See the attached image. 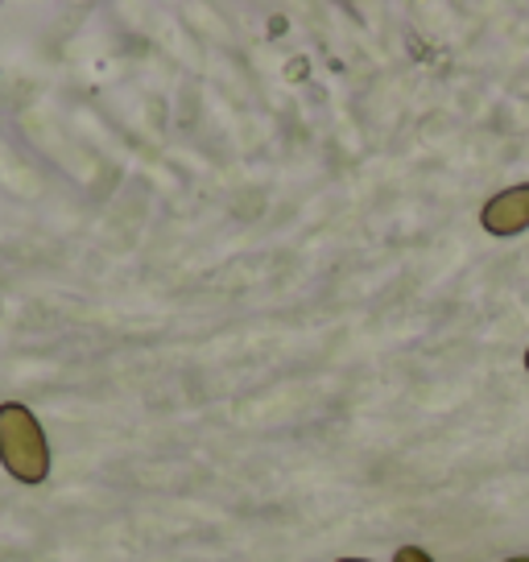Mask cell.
Wrapping results in <instances>:
<instances>
[{
    "label": "cell",
    "instance_id": "obj_3",
    "mask_svg": "<svg viewBox=\"0 0 529 562\" xmlns=\"http://www.w3.org/2000/svg\"><path fill=\"white\" fill-rule=\"evenodd\" d=\"M393 562H435V559H430L426 550H418V546H402V550H397V559H393Z\"/></svg>",
    "mask_w": 529,
    "mask_h": 562
},
{
    "label": "cell",
    "instance_id": "obj_1",
    "mask_svg": "<svg viewBox=\"0 0 529 562\" xmlns=\"http://www.w3.org/2000/svg\"><path fill=\"white\" fill-rule=\"evenodd\" d=\"M0 463L18 484H46L50 480V442L37 418L18 402L0 405Z\"/></svg>",
    "mask_w": 529,
    "mask_h": 562
},
{
    "label": "cell",
    "instance_id": "obj_6",
    "mask_svg": "<svg viewBox=\"0 0 529 562\" xmlns=\"http://www.w3.org/2000/svg\"><path fill=\"white\" fill-rule=\"evenodd\" d=\"M526 369H529V351H526Z\"/></svg>",
    "mask_w": 529,
    "mask_h": 562
},
{
    "label": "cell",
    "instance_id": "obj_5",
    "mask_svg": "<svg viewBox=\"0 0 529 562\" xmlns=\"http://www.w3.org/2000/svg\"><path fill=\"white\" fill-rule=\"evenodd\" d=\"M339 562H369V559H339Z\"/></svg>",
    "mask_w": 529,
    "mask_h": 562
},
{
    "label": "cell",
    "instance_id": "obj_2",
    "mask_svg": "<svg viewBox=\"0 0 529 562\" xmlns=\"http://www.w3.org/2000/svg\"><path fill=\"white\" fill-rule=\"evenodd\" d=\"M480 224L493 236H513V232L529 228V182L496 194L493 203L480 211Z\"/></svg>",
    "mask_w": 529,
    "mask_h": 562
},
{
    "label": "cell",
    "instance_id": "obj_4",
    "mask_svg": "<svg viewBox=\"0 0 529 562\" xmlns=\"http://www.w3.org/2000/svg\"><path fill=\"white\" fill-rule=\"evenodd\" d=\"M505 562H529V554H517V559H505Z\"/></svg>",
    "mask_w": 529,
    "mask_h": 562
}]
</instances>
